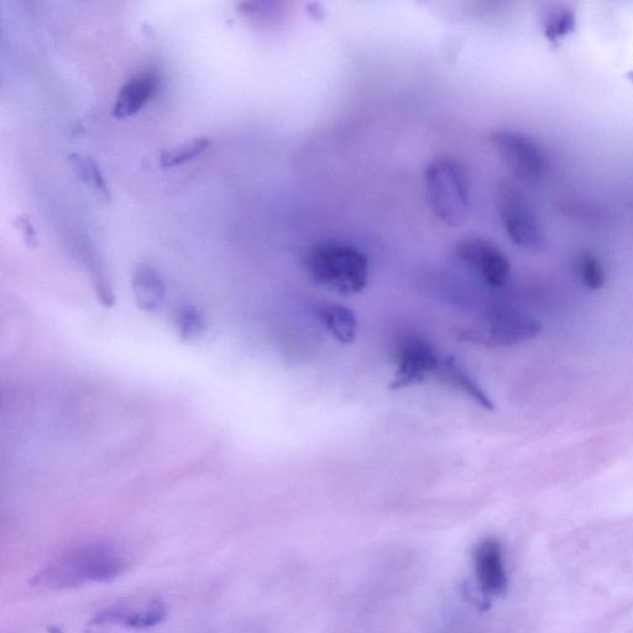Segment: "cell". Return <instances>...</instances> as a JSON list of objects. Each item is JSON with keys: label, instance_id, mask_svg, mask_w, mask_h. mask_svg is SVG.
I'll list each match as a JSON object with an SVG mask.
<instances>
[{"label": "cell", "instance_id": "6da1fadb", "mask_svg": "<svg viewBox=\"0 0 633 633\" xmlns=\"http://www.w3.org/2000/svg\"><path fill=\"white\" fill-rule=\"evenodd\" d=\"M128 561L119 548L104 542H87L67 549L35 574L33 587L66 590L88 583H111L127 572Z\"/></svg>", "mask_w": 633, "mask_h": 633}, {"label": "cell", "instance_id": "7a4b0ae2", "mask_svg": "<svg viewBox=\"0 0 633 633\" xmlns=\"http://www.w3.org/2000/svg\"><path fill=\"white\" fill-rule=\"evenodd\" d=\"M305 269L316 285L340 295L360 294L368 285V256L350 244L326 242L315 245L306 254Z\"/></svg>", "mask_w": 633, "mask_h": 633}, {"label": "cell", "instance_id": "3957f363", "mask_svg": "<svg viewBox=\"0 0 633 633\" xmlns=\"http://www.w3.org/2000/svg\"><path fill=\"white\" fill-rule=\"evenodd\" d=\"M428 206L448 227L463 226L472 212L469 175L451 156H438L428 164L425 174Z\"/></svg>", "mask_w": 633, "mask_h": 633}, {"label": "cell", "instance_id": "277c9868", "mask_svg": "<svg viewBox=\"0 0 633 633\" xmlns=\"http://www.w3.org/2000/svg\"><path fill=\"white\" fill-rule=\"evenodd\" d=\"M541 331V323L526 312L514 307L496 306L473 326L464 329L460 337L484 347L499 348L528 342Z\"/></svg>", "mask_w": 633, "mask_h": 633}, {"label": "cell", "instance_id": "5b68a950", "mask_svg": "<svg viewBox=\"0 0 633 633\" xmlns=\"http://www.w3.org/2000/svg\"><path fill=\"white\" fill-rule=\"evenodd\" d=\"M496 202L502 226L512 243L526 250L542 249V228L523 192L511 183H501Z\"/></svg>", "mask_w": 633, "mask_h": 633}, {"label": "cell", "instance_id": "8992f818", "mask_svg": "<svg viewBox=\"0 0 633 633\" xmlns=\"http://www.w3.org/2000/svg\"><path fill=\"white\" fill-rule=\"evenodd\" d=\"M396 371L390 384L391 390L421 384L441 369L442 360L428 340L417 336L401 339L397 345Z\"/></svg>", "mask_w": 633, "mask_h": 633}, {"label": "cell", "instance_id": "52a82bcc", "mask_svg": "<svg viewBox=\"0 0 633 633\" xmlns=\"http://www.w3.org/2000/svg\"><path fill=\"white\" fill-rule=\"evenodd\" d=\"M455 258L472 270L486 285L500 289L511 276V263L507 256L488 240L468 238L460 240L454 249Z\"/></svg>", "mask_w": 633, "mask_h": 633}, {"label": "cell", "instance_id": "ba28073f", "mask_svg": "<svg viewBox=\"0 0 633 633\" xmlns=\"http://www.w3.org/2000/svg\"><path fill=\"white\" fill-rule=\"evenodd\" d=\"M491 144L517 179L533 182L543 175L546 160L540 146L528 136L501 130L491 135Z\"/></svg>", "mask_w": 633, "mask_h": 633}, {"label": "cell", "instance_id": "9c48e42d", "mask_svg": "<svg viewBox=\"0 0 633 633\" xmlns=\"http://www.w3.org/2000/svg\"><path fill=\"white\" fill-rule=\"evenodd\" d=\"M476 578L485 594L504 595L509 587L502 544L496 537H486L474 548Z\"/></svg>", "mask_w": 633, "mask_h": 633}, {"label": "cell", "instance_id": "30bf717a", "mask_svg": "<svg viewBox=\"0 0 633 633\" xmlns=\"http://www.w3.org/2000/svg\"><path fill=\"white\" fill-rule=\"evenodd\" d=\"M166 617L165 603L155 600L140 610L118 608V606L103 609L93 616L90 626L120 625L132 630H146L160 625Z\"/></svg>", "mask_w": 633, "mask_h": 633}, {"label": "cell", "instance_id": "8fae6325", "mask_svg": "<svg viewBox=\"0 0 633 633\" xmlns=\"http://www.w3.org/2000/svg\"><path fill=\"white\" fill-rule=\"evenodd\" d=\"M160 78L154 71L138 73L120 88L113 106L115 119L133 117L150 102L159 90Z\"/></svg>", "mask_w": 633, "mask_h": 633}, {"label": "cell", "instance_id": "7c38bea8", "mask_svg": "<svg viewBox=\"0 0 633 633\" xmlns=\"http://www.w3.org/2000/svg\"><path fill=\"white\" fill-rule=\"evenodd\" d=\"M441 374L442 379L451 384L454 389L464 392L465 395L474 400L476 404L485 408V410L493 411L495 408L493 400L486 394L483 387H481L473 376L463 368L462 364L458 363L453 357H447L443 360L441 369L438 371Z\"/></svg>", "mask_w": 633, "mask_h": 633}, {"label": "cell", "instance_id": "4fadbf2b", "mask_svg": "<svg viewBox=\"0 0 633 633\" xmlns=\"http://www.w3.org/2000/svg\"><path fill=\"white\" fill-rule=\"evenodd\" d=\"M319 319L337 342L350 344L358 332V319L350 308L331 303L318 310Z\"/></svg>", "mask_w": 633, "mask_h": 633}, {"label": "cell", "instance_id": "5bb4252c", "mask_svg": "<svg viewBox=\"0 0 633 633\" xmlns=\"http://www.w3.org/2000/svg\"><path fill=\"white\" fill-rule=\"evenodd\" d=\"M68 159H70V164L78 179L90 187L99 200L106 202L111 200V191H109L107 182L104 180L97 162L91 156L71 154Z\"/></svg>", "mask_w": 633, "mask_h": 633}, {"label": "cell", "instance_id": "9a60e30c", "mask_svg": "<svg viewBox=\"0 0 633 633\" xmlns=\"http://www.w3.org/2000/svg\"><path fill=\"white\" fill-rule=\"evenodd\" d=\"M211 144V139L197 138L176 146L174 149L162 151L160 155L161 169H174V167L185 164L187 161L200 158Z\"/></svg>", "mask_w": 633, "mask_h": 633}, {"label": "cell", "instance_id": "2e32d148", "mask_svg": "<svg viewBox=\"0 0 633 633\" xmlns=\"http://www.w3.org/2000/svg\"><path fill=\"white\" fill-rule=\"evenodd\" d=\"M134 289L146 305H154L164 295V284L154 270L140 268L134 277Z\"/></svg>", "mask_w": 633, "mask_h": 633}, {"label": "cell", "instance_id": "e0dca14e", "mask_svg": "<svg viewBox=\"0 0 633 633\" xmlns=\"http://www.w3.org/2000/svg\"><path fill=\"white\" fill-rule=\"evenodd\" d=\"M579 275L583 284L590 290L603 289L605 285V270L598 256L583 253L579 259Z\"/></svg>", "mask_w": 633, "mask_h": 633}, {"label": "cell", "instance_id": "ac0fdd59", "mask_svg": "<svg viewBox=\"0 0 633 633\" xmlns=\"http://www.w3.org/2000/svg\"><path fill=\"white\" fill-rule=\"evenodd\" d=\"M575 29V15L570 9L557 10L551 14L544 25V33H546L549 41H558L572 33Z\"/></svg>", "mask_w": 633, "mask_h": 633}, {"label": "cell", "instance_id": "d6986e66", "mask_svg": "<svg viewBox=\"0 0 633 633\" xmlns=\"http://www.w3.org/2000/svg\"><path fill=\"white\" fill-rule=\"evenodd\" d=\"M14 227L23 234L24 242L29 248L38 247V239H36L35 229L33 224L25 216H20L14 221Z\"/></svg>", "mask_w": 633, "mask_h": 633}, {"label": "cell", "instance_id": "ffe728a7", "mask_svg": "<svg viewBox=\"0 0 633 633\" xmlns=\"http://www.w3.org/2000/svg\"><path fill=\"white\" fill-rule=\"evenodd\" d=\"M49 633H64L59 629H56V627H51V629L49 630Z\"/></svg>", "mask_w": 633, "mask_h": 633}]
</instances>
